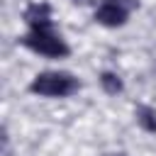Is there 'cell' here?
Instances as JSON below:
<instances>
[{
	"label": "cell",
	"instance_id": "6da1fadb",
	"mask_svg": "<svg viewBox=\"0 0 156 156\" xmlns=\"http://www.w3.org/2000/svg\"><path fill=\"white\" fill-rule=\"evenodd\" d=\"M24 22L29 27V32L22 37V44L27 49H32L34 54H41L46 58H63L71 54L68 44L63 41L61 34H56L54 29V20H51V5L44 0H37L32 5H27L24 10Z\"/></svg>",
	"mask_w": 156,
	"mask_h": 156
},
{
	"label": "cell",
	"instance_id": "7a4b0ae2",
	"mask_svg": "<svg viewBox=\"0 0 156 156\" xmlns=\"http://www.w3.org/2000/svg\"><path fill=\"white\" fill-rule=\"evenodd\" d=\"M29 90L41 98H68L78 90V78L63 71H44L34 76V80L29 83Z\"/></svg>",
	"mask_w": 156,
	"mask_h": 156
},
{
	"label": "cell",
	"instance_id": "3957f363",
	"mask_svg": "<svg viewBox=\"0 0 156 156\" xmlns=\"http://www.w3.org/2000/svg\"><path fill=\"white\" fill-rule=\"evenodd\" d=\"M136 0H102L95 10V22L102 27H122L129 17V12L134 10Z\"/></svg>",
	"mask_w": 156,
	"mask_h": 156
},
{
	"label": "cell",
	"instance_id": "277c9868",
	"mask_svg": "<svg viewBox=\"0 0 156 156\" xmlns=\"http://www.w3.org/2000/svg\"><path fill=\"white\" fill-rule=\"evenodd\" d=\"M134 117H136V124L149 132V134H156V107L151 105H139L134 110Z\"/></svg>",
	"mask_w": 156,
	"mask_h": 156
},
{
	"label": "cell",
	"instance_id": "5b68a950",
	"mask_svg": "<svg viewBox=\"0 0 156 156\" xmlns=\"http://www.w3.org/2000/svg\"><path fill=\"white\" fill-rule=\"evenodd\" d=\"M100 85H102V90L107 93V95H117V93H122V78L117 76V73H112V71H105V73H100Z\"/></svg>",
	"mask_w": 156,
	"mask_h": 156
},
{
	"label": "cell",
	"instance_id": "8992f818",
	"mask_svg": "<svg viewBox=\"0 0 156 156\" xmlns=\"http://www.w3.org/2000/svg\"><path fill=\"white\" fill-rule=\"evenodd\" d=\"M71 2H76V5H78V2H80V5H85L88 0H71Z\"/></svg>",
	"mask_w": 156,
	"mask_h": 156
},
{
	"label": "cell",
	"instance_id": "52a82bcc",
	"mask_svg": "<svg viewBox=\"0 0 156 156\" xmlns=\"http://www.w3.org/2000/svg\"><path fill=\"white\" fill-rule=\"evenodd\" d=\"M105 156H127V154H105Z\"/></svg>",
	"mask_w": 156,
	"mask_h": 156
}]
</instances>
